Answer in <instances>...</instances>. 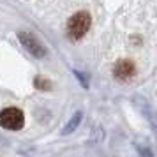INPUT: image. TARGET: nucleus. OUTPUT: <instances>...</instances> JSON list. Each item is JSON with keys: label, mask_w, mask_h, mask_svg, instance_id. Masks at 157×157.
Segmentation results:
<instances>
[{"label": "nucleus", "mask_w": 157, "mask_h": 157, "mask_svg": "<svg viewBox=\"0 0 157 157\" xmlns=\"http://www.w3.org/2000/svg\"><path fill=\"white\" fill-rule=\"evenodd\" d=\"M18 37H20V41H21V44L27 48V51L29 53H32L34 57H44L46 55V48H44L43 44L37 41L36 37H32L30 34H27V32H20L18 34Z\"/></svg>", "instance_id": "nucleus-3"}, {"label": "nucleus", "mask_w": 157, "mask_h": 157, "mask_svg": "<svg viewBox=\"0 0 157 157\" xmlns=\"http://www.w3.org/2000/svg\"><path fill=\"white\" fill-rule=\"evenodd\" d=\"M90 14L85 11H79L72 16L67 23V34L71 39H81L90 29Z\"/></svg>", "instance_id": "nucleus-1"}, {"label": "nucleus", "mask_w": 157, "mask_h": 157, "mask_svg": "<svg viewBox=\"0 0 157 157\" xmlns=\"http://www.w3.org/2000/svg\"><path fill=\"white\" fill-rule=\"evenodd\" d=\"M136 102H138V108L141 109V113L145 115V118L150 122V125L154 127V131H157V115L155 111L150 108L148 104V101H145V99H136Z\"/></svg>", "instance_id": "nucleus-5"}, {"label": "nucleus", "mask_w": 157, "mask_h": 157, "mask_svg": "<svg viewBox=\"0 0 157 157\" xmlns=\"http://www.w3.org/2000/svg\"><path fill=\"white\" fill-rule=\"evenodd\" d=\"M81 118H83V113L81 111H76V113L71 117V120H69V124L64 127V131H62V134H71V132H74L76 129H78V125L81 124Z\"/></svg>", "instance_id": "nucleus-6"}, {"label": "nucleus", "mask_w": 157, "mask_h": 157, "mask_svg": "<svg viewBox=\"0 0 157 157\" xmlns=\"http://www.w3.org/2000/svg\"><path fill=\"white\" fill-rule=\"evenodd\" d=\"M113 74H115V78H118V79L132 78L134 65H132V62H129V60H120V62H117V65H115Z\"/></svg>", "instance_id": "nucleus-4"}, {"label": "nucleus", "mask_w": 157, "mask_h": 157, "mask_svg": "<svg viewBox=\"0 0 157 157\" xmlns=\"http://www.w3.org/2000/svg\"><path fill=\"white\" fill-rule=\"evenodd\" d=\"M25 117L23 111L18 108H6L4 111H0V127L9 129V131H18L23 127Z\"/></svg>", "instance_id": "nucleus-2"}, {"label": "nucleus", "mask_w": 157, "mask_h": 157, "mask_svg": "<svg viewBox=\"0 0 157 157\" xmlns=\"http://www.w3.org/2000/svg\"><path fill=\"white\" fill-rule=\"evenodd\" d=\"M76 76H78V78L81 79V83H83V86H88V81L85 79V74H81V72H76Z\"/></svg>", "instance_id": "nucleus-7"}]
</instances>
